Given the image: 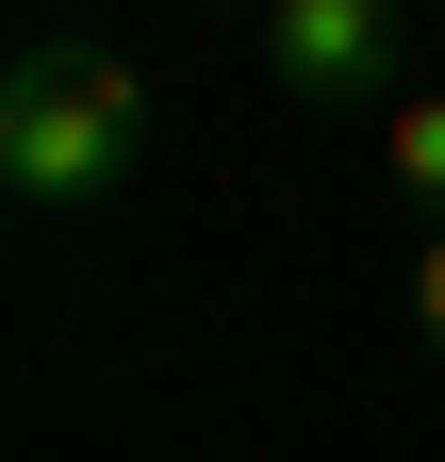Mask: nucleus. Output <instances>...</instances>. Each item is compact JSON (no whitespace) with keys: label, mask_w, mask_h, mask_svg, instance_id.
Masks as SVG:
<instances>
[{"label":"nucleus","mask_w":445,"mask_h":462,"mask_svg":"<svg viewBox=\"0 0 445 462\" xmlns=\"http://www.w3.org/2000/svg\"><path fill=\"white\" fill-rule=\"evenodd\" d=\"M149 165V83L99 33H33L0 67V199L17 215H99Z\"/></svg>","instance_id":"nucleus-1"},{"label":"nucleus","mask_w":445,"mask_h":462,"mask_svg":"<svg viewBox=\"0 0 445 462\" xmlns=\"http://www.w3.org/2000/svg\"><path fill=\"white\" fill-rule=\"evenodd\" d=\"M264 50V83H281L297 116H396V0H281V17L248 33Z\"/></svg>","instance_id":"nucleus-2"},{"label":"nucleus","mask_w":445,"mask_h":462,"mask_svg":"<svg viewBox=\"0 0 445 462\" xmlns=\"http://www.w3.org/2000/svg\"><path fill=\"white\" fill-rule=\"evenodd\" d=\"M379 182L445 231V99H396V116H379Z\"/></svg>","instance_id":"nucleus-3"},{"label":"nucleus","mask_w":445,"mask_h":462,"mask_svg":"<svg viewBox=\"0 0 445 462\" xmlns=\"http://www.w3.org/2000/svg\"><path fill=\"white\" fill-rule=\"evenodd\" d=\"M413 346L445 364V231H413Z\"/></svg>","instance_id":"nucleus-4"},{"label":"nucleus","mask_w":445,"mask_h":462,"mask_svg":"<svg viewBox=\"0 0 445 462\" xmlns=\"http://www.w3.org/2000/svg\"><path fill=\"white\" fill-rule=\"evenodd\" d=\"M198 17H248V33H264V17H281V0H198Z\"/></svg>","instance_id":"nucleus-5"}]
</instances>
